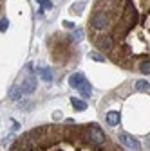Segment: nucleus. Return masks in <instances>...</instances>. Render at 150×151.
<instances>
[{
  "mask_svg": "<svg viewBox=\"0 0 150 151\" xmlns=\"http://www.w3.org/2000/svg\"><path fill=\"white\" fill-rule=\"evenodd\" d=\"M22 96H24V93H22L20 86H15V88L11 90V99H20Z\"/></svg>",
  "mask_w": 150,
  "mask_h": 151,
  "instance_id": "obj_11",
  "label": "nucleus"
},
{
  "mask_svg": "<svg viewBox=\"0 0 150 151\" xmlns=\"http://www.w3.org/2000/svg\"><path fill=\"white\" fill-rule=\"evenodd\" d=\"M40 76H42V79H45V81H52V74H51L49 68H40Z\"/></svg>",
  "mask_w": 150,
  "mask_h": 151,
  "instance_id": "obj_10",
  "label": "nucleus"
},
{
  "mask_svg": "<svg viewBox=\"0 0 150 151\" xmlns=\"http://www.w3.org/2000/svg\"><path fill=\"white\" fill-rule=\"evenodd\" d=\"M96 45H98L101 50H108V49H110V45H112V42H110V38H108V36H98Z\"/></svg>",
  "mask_w": 150,
  "mask_h": 151,
  "instance_id": "obj_6",
  "label": "nucleus"
},
{
  "mask_svg": "<svg viewBox=\"0 0 150 151\" xmlns=\"http://www.w3.org/2000/svg\"><path fill=\"white\" fill-rule=\"evenodd\" d=\"M148 68H150V65H148V58H146V60H143V61H141V65H139V72L148 74Z\"/></svg>",
  "mask_w": 150,
  "mask_h": 151,
  "instance_id": "obj_13",
  "label": "nucleus"
},
{
  "mask_svg": "<svg viewBox=\"0 0 150 151\" xmlns=\"http://www.w3.org/2000/svg\"><path fill=\"white\" fill-rule=\"evenodd\" d=\"M78 90L82 92V96H83L85 99H89V97H90V93H92V86H90V83H87V81H83L82 86H80Z\"/></svg>",
  "mask_w": 150,
  "mask_h": 151,
  "instance_id": "obj_8",
  "label": "nucleus"
},
{
  "mask_svg": "<svg viewBox=\"0 0 150 151\" xmlns=\"http://www.w3.org/2000/svg\"><path fill=\"white\" fill-rule=\"evenodd\" d=\"M13 129H16V131H18V129H20V124H18V122H15V121H13Z\"/></svg>",
  "mask_w": 150,
  "mask_h": 151,
  "instance_id": "obj_20",
  "label": "nucleus"
},
{
  "mask_svg": "<svg viewBox=\"0 0 150 151\" xmlns=\"http://www.w3.org/2000/svg\"><path fill=\"white\" fill-rule=\"evenodd\" d=\"M85 81V76L83 74H74V76H71V78H69V85L72 86V88H80L82 86V83Z\"/></svg>",
  "mask_w": 150,
  "mask_h": 151,
  "instance_id": "obj_5",
  "label": "nucleus"
},
{
  "mask_svg": "<svg viewBox=\"0 0 150 151\" xmlns=\"http://www.w3.org/2000/svg\"><path fill=\"white\" fill-rule=\"evenodd\" d=\"M89 140H90V142H94V144H103V142H105L103 131H101L96 124H92V126L89 128Z\"/></svg>",
  "mask_w": 150,
  "mask_h": 151,
  "instance_id": "obj_2",
  "label": "nucleus"
},
{
  "mask_svg": "<svg viewBox=\"0 0 150 151\" xmlns=\"http://www.w3.org/2000/svg\"><path fill=\"white\" fill-rule=\"evenodd\" d=\"M74 38H76V40H82V38H83V32L78 29V31H74Z\"/></svg>",
  "mask_w": 150,
  "mask_h": 151,
  "instance_id": "obj_18",
  "label": "nucleus"
},
{
  "mask_svg": "<svg viewBox=\"0 0 150 151\" xmlns=\"http://www.w3.org/2000/svg\"><path fill=\"white\" fill-rule=\"evenodd\" d=\"M119 140L127 146V147H130V149H134V151H139L141 149V146H139V142L134 139V137H130V135H127V133H121L119 135Z\"/></svg>",
  "mask_w": 150,
  "mask_h": 151,
  "instance_id": "obj_3",
  "label": "nucleus"
},
{
  "mask_svg": "<svg viewBox=\"0 0 150 151\" xmlns=\"http://www.w3.org/2000/svg\"><path fill=\"white\" fill-rule=\"evenodd\" d=\"M38 2H40V4H42L45 9H51V7H52V4L49 2V0H38Z\"/></svg>",
  "mask_w": 150,
  "mask_h": 151,
  "instance_id": "obj_17",
  "label": "nucleus"
},
{
  "mask_svg": "<svg viewBox=\"0 0 150 151\" xmlns=\"http://www.w3.org/2000/svg\"><path fill=\"white\" fill-rule=\"evenodd\" d=\"M119 121H121V115H119L118 111H108V113H107V122H108L110 126H118Z\"/></svg>",
  "mask_w": 150,
  "mask_h": 151,
  "instance_id": "obj_7",
  "label": "nucleus"
},
{
  "mask_svg": "<svg viewBox=\"0 0 150 151\" xmlns=\"http://www.w3.org/2000/svg\"><path fill=\"white\" fill-rule=\"evenodd\" d=\"M0 31H7V18H2V22H0Z\"/></svg>",
  "mask_w": 150,
  "mask_h": 151,
  "instance_id": "obj_16",
  "label": "nucleus"
},
{
  "mask_svg": "<svg viewBox=\"0 0 150 151\" xmlns=\"http://www.w3.org/2000/svg\"><path fill=\"white\" fill-rule=\"evenodd\" d=\"M63 25H65V27H69V29H71V27H74V24H71V22H63Z\"/></svg>",
  "mask_w": 150,
  "mask_h": 151,
  "instance_id": "obj_21",
  "label": "nucleus"
},
{
  "mask_svg": "<svg viewBox=\"0 0 150 151\" xmlns=\"http://www.w3.org/2000/svg\"><path fill=\"white\" fill-rule=\"evenodd\" d=\"M71 103H72V106H74V108H76V110H80V111L87 110V103H85V101H82V99H76V97H74Z\"/></svg>",
  "mask_w": 150,
  "mask_h": 151,
  "instance_id": "obj_9",
  "label": "nucleus"
},
{
  "mask_svg": "<svg viewBox=\"0 0 150 151\" xmlns=\"http://www.w3.org/2000/svg\"><path fill=\"white\" fill-rule=\"evenodd\" d=\"M90 27L94 29V31H98V32L105 31L108 27V14L103 13V11L94 13V14H92V18H90Z\"/></svg>",
  "mask_w": 150,
  "mask_h": 151,
  "instance_id": "obj_1",
  "label": "nucleus"
},
{
  "mask_svg": "<svg viewBox=\"0 0 150 151\" xmlns=\"http://www.w3.org/2000/svg\"><path fill=\"white\" fill-rule=\"evenodd\" d=\"M18 86H20L22 93H31V92H34V88H36V78H34V74L24 81V85H18Z\"/></svg>",
  "mask_w": 150,
  "mask_h": 151,
  "instance_id": "obj_4",
  "label": "nucleus"
},
{
  "mask_svg": "<svg viewBox=\"0 0 150 151\" xmlns=\"http://www.w3.org/2000/svg\"><path fill=\"white\" fill-rule=\"evenodd\" d=\"M83 7H85V4H83V2H80V4H74V6H72L71 9H72V11H76V13H80V11H82Z\"/></svg>",
  "mask_w": 150,
  "mask_h": 151,
  "instance_id": "obj_15",
  "label": "nucleus"
},
{
  "mask_svg": "<svg viewBox=\"0 0 150 151\" xmlns=\"http://www.w3.org/2000/svg\"><path fill=\"white\" fill-rule=\"evenodd\" d=\"M136 88L139 92H148V81H138L136 83Z\"/></svg>",
  "mask_w": 150,
  "mask_h": 151,
  "instance_id": "obj_12",
  "label": "nucleus"
},
{
  "mask_svg": "<svg viewBox=\"0 0 150 151\" xmlns=\"http://www.w3.org/2000/svg\"><path fill=\"white\" fill-rule=\"evenodd\" d=\"M54 121H58V119H62V111H54Z\"/></svg>",
  "mask_w": 150,
  "mask_h": 151,
  "instance_id": "obj_19",
  "label": "nucleus"
},
{
  "mask_svg": "<svg viewBox=\"0 0 150 151\" xmlns=\"http://www.w3.org/2000/svg\"><path fill=\"white\" fill-rule=\"evenodd\" d=\"M89 56H90V58L94 60V61H103V60H105V58H103V56H101L100 52H90Z\"/></svg>",
  "mask_w": 150,
  "mask_h": 151,
  "instance_id": "obj_14",
  "label": "nucleus"
}]
</instances>
